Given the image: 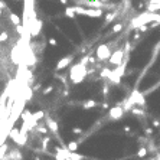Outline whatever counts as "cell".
I'll list each match as a JSON object with an SVG mask.
<instances>
[{
    "mask_svg": "<svg viewBox=\"0 0 160 160\" xmlns=\"http://www.w3.org/2000/svg\"><path fill=\"white\" fill-rule=\"evenodd\" d=\"M87 74H88V69H87V65H82L80 64L74 65L71 68V71H69V80H71L72 84H81L82 81L85 80V77H87Z\"/></svg>",
    "mask_w": 160,
    "mask_h": 160,
    "instance_id": "1",
    "label": "cell"
},
{
    "mask_svg": "<svg viewBox=\"0 0 160 160\" xmlns=\"http://www.w3.org/2000/svg\"><path fill=\"white\" fill-rule=\"evenodd\" d=\"M74 10L77 15H84V16H89V17H101L103 16V10L101 9H95V7H89V9H85V7H81L80 4L74 6Z\"/></svg>",
    "mask_w": 160,
    "mask_h": 160,
    "instance_id": "2",
    "label": "cell"
},
{
    "mask_svg": "<svg viewBox=\"0 0 160 160\" xmlns=\"http://www.w3.org/2000/svg\"><path fill=\"white\" fill-rule=\"evenodd\" d=\"M9 136L13 138V141H15L17 146H25L26 141H28V134H22L20 130L16 127H12L9 130Z\"/></svg>",
    "mask_w": 160,
    "mask_h": 160,
    "instance_id": "3",
    "label": "cell"
},
{
    "mask_svg": "<svg viewBox=\"0 0 160 160\" xmlns=\"http://www.w3.org/2000/svg\"><path fill=\"white\" fill-rule=\"evenodd\" d=\"M95 55L98 61H107L111 56V49L108 45H100L95 51Z\"/></svg>",
    "mask_w": 160,
    "mask_h": 160,
    "instance_id": "4",
    "label": "cell"
},
{
    "mask_svg": "<svg viewBox=\"0 0 160 160\" xmlns=\"http://www.w3.org/2000/svg\"><path fill=\"white\" fill-rule=\"evenodd\" d=\"M124 61V51L123 49H115V52H111V56L108 58V62L111 65H121Z\"/></svg>",
    "mask_w": 160,
    "mask_h": 160,
    "instance_id": "5",
    "label": "cell"
},
{
    "mask_svg": "<svg viewBox=\"0 0 160 160\" xmlns=\"http://www.w3.org/2000/svg\"><path fill=\"white\" fill-rule=\"evenodd\" d=\"M123 115H124V108H123L121 105L112 107L111 110H110V112H108V117H110L111 120H121Z\"/></svg>",
    "mask_w": 160,
    "mask_h": 160,
    "instance_id": "6",
    "label": "cell"
},
{
    "mask_svg": "<svg viewBox=\"0 0 160 160\" xmlns=\"http://www.w3.org/2000/svg\"><path fill=\"white\" fill-rule=\"evenodd\" d=\"M72 61H74V56L72 55H69V56H64L61 61H58V64H56V66H55V69L56 71H62V69H65L68 65L71 64Z\"/></svg>",
    "mask_w": 160,
    "mask_h": 160,
    "instance_id": "7",
    "label": "cell"
},
{
    "mask_svg": "<svg viewBox=\"0 0 160 160\" xmlns=\"http://www.w3.org/2000/svg\"><path fill=\"white\" fill-rule=\"evenodd\" d=\"M45 120H46V126H48V130H51L52 133L58 134V124H56V121L54 120V118H49V117H46Z\"/></svg>",
    "mask_w": 160,
    "mask_h": 160,
    "instance_id": "8",
    "label": "cell"
},
{
    "mask_svg": "<svg viewBox=\"0 0 160 160\" xmlns=\"http://www.w3.org/2000/svg\"><path fill=\"white\" fill-rule=\"evenodd\" d=\"M97 107V101L94 100H87L84 104H82V108L84 110H91V108H95Z\"/></svg>",
    "mask_w": 160,
    "mask_h": 160,
    "instance_id": "9",
    "label": "cell"
},
{
    "mask_svg": "<svg viewBox=\"0 0 160 160\" xmlns=\"http://www.w3.org/2000/svg\"><path fill=\"white\" fill-rule=\"evenodd\" d=\"M32 117L39 123L40 120H43V118H45V112L42 111V110H39V111H36V112H32Z\"/></svg>",
    "mask_w": 160,
    "mask_h": 160,
    "instance_id": "10",
    "label": "cell"
},
{
    "mask_svg": "<svg viewBox=\"0 0 160 160\" xmlns=\"http://www.w3.org/2000/svg\"><path fill=\"white\" fill-rule=\"evenodd\" d=\"M9 19H10V22L15 25V26L20 25V17L17 16L16 13H10V15H9Z\"/></svg>",
    "mask_w": 160,
    "mask_h": 160,
    "instance_id": "11",
    "label": "cell"
},
{
    "mask_svg": "<svg viewBox=\"0 0 160 160\" xmlns=\"http://www.w3.org/2000/svg\"><path fill=\"white\" fill-rule=\"evenodd\" d=\"M78 141H69V143L66 144V149L69 150V152H77L78 150Z\"/></svg>",
    "mask_w": 160,
    "mask_h": 160,
    "instance_id": "12",
    "label": "cell"
},
{
    "mask_svg": "<svg viewBox=\"0 0 160 160\" xmlns=\"http://www.w3.org/2000/svg\"><path fill=\"white\" fill-rule=\"evenodd\" d=\"M117 16V13H114V12H110V13H107L105 15V20H104V26H107V25L110 23V22H112V19Z\"/></svg>",
    "mask_w": 160,
    "mask_h": 160,
    "instance_id": "13",
    "label": "cell"
},
{
    "mask_svg": "<svg viewBox=\"0 0 160 160\" xmlns=\"http://www.w3.org/2000/svg\"><path fill=\"white\" fill-rule=\"evenodd\" d=\"M20 118L23 121H29L32 118V112L29 111V110H25V111H22V114H20Z\"/></svg>",
    "mask_w": 160,
    "mask_h": 160,
    "instance_id": "14",
    "label": "cell"
},
{
    "mask_svg": "<svg viewBox=\"0 0 160 160\" xmlns=\"http://www.w3.org/2000/svg\"><path fill=\"white\" fill-rule=\"evenodd\" d=\"M23 98H25V101H29L32 98V89L29 88V87H26L23 89Z\"/></svg>",
    "mask_w": 160,
    "mask_h": 160,
    "instance_id": "15",
    "label": "cell"
},
{
    "mask_svg": "<svg viewBox=\"0 0 160 160\" xmlns=\"http://www.w3.org/2000/svg\"><path fill=\"white\" fill-rule=\"evenodd\" d=\"M75 10H74V7H66L65 9V16L66 17H71V19H74L75 17Z\"/></svg>",
    "mask_w": 160,
    "mask_h": 160,
    "instance_id": "16",
    "label": "cell"
},
{
    "mask_svg": "<svg viewBox=\"0 0 160 160\" xmlns=\"http://www.w3.org/2000/svg\"><path fill=\"white\" fill-rule=\"evenodd\" d=\"M69 157H71L72 160H84L85 159L82 154H78V153H75V152H69Z\"/></svg>",
    "mask_w": 160,
    "mask_h": 160,
    "instance_id": "17",
    "label": "cell"
},
{
    "mask_svg": "<svg viewBox=\"0 0 160 160\" xmlns=\"http://www.w3.org/2000/svg\"><path fill=\"white\" fill-rule=\"evenodd\" d=\"M36 130L39 131L40 134H45V136H46V133H48V126H43V124H39V126H36Z\"/></svg>",
    "mask_w": 160,
    "mask_h": 160,
    "instance_id": "18",
    "label": "cell"
},
{
    "mask_svg": "<svg viewBox=\"0 0 160 160\" xmlns=\"http://www.w3.org/2000/svg\"><path fill=\"white\" fill-rule=\"evenodd\" d=\"M130 111L133 112V114H136V115H141V117H144V111L141 110V108H137V105H134Z\"/></svg>",
    "mask_w": 160,
    "mask_h": 160,
    "instance_id": "19",
    "label": "cell"
},
{
    "mask_svg": "<svg viewBox=\"0 0 160 160\" xmlns=\"http://www.w3.org/2000/svg\"><path fill=\"white\" fill-rule=\"evenodd\" d=\"M147 10L149 12H157V10H160V4H147Z\"/></svg>",
    "mask_w": 160,
    "mask_h": 160,
    "instance_id": "20",
    "label": "cell"
},
{
    "mask_svg": "<svg viewBox=\"0 0 160 160\" xmlns=\"http://www.w3.org/2000/svg\"><path fill=\"white\" fill-rule=\"evenodd\" d=\"M9 39V33L7 32H1L0 33V43H4Z\"/></svg>",
    "mask_w": 160,
    "mask_h": 160,
    "instance_id": "21",
    "label": "cell"
},
{
    "mask_svg": "<svg viewBox=\"0 0 160 160\" xmlns=\"http://www.w3.org/2000/svg\"><path fill=\"white\" fill-rule=\"evenodd\" d=\"M146 154H147V149H146V147L138 149V152H137V156H138V157H146Z\"/></svg>",
    "mask_w": 160,
    "mask_h": 160,
    "instance_id": "22",
    "label": "cell"
},
{
    "mask_svg": "<svg viewBox=\"0 0 160 160\" xmlns=\"http://www.w3.org/2000/svg\"><path fill=\"white\" fill-rule=\"evenodd\" d=\"M110 72H111V69H110V68H104V69L101 71V74H100V75H101L103 78H108V75H110Z\"/></svg>",
    "mask_w": 160,
    "mask_h": 160,
    "instance_id": "23",
    "label": "cell"
},
{
    "mask_svg": "<svg viewBox=\"0 0 160 160\" xmlns=\"http://www.w3.org/2000/svg\"><path fill=\"white\" fill-rule=\"evenodd\" d=\"M121 31H123V25L121 23H117V25H114V26H112V32L114 33L121 32Z\"/></svg>",
    "mask_w": 160,
    "mask_h": 160,
    "instance_id": "24",
    "label": "cell"
},
{
    "mask_svg": "<svg viewBox=\"0 0 160 160\" xmlns=\"http://www.w3.org/2000/svg\"><path fill=\"white\" fill-rule=\"evenodd\" d=\"M49 141H51V137H49V136H46V137H43V138H42V144H43V150H45V149L48 147Z\"/></svg>",
    "mask_w": 160,
    "mask_h": 160,
    "instance_id": "25",
    "label": "cell"
},
{
    "mask_svg": "<svg viewBox=\"0 0 160 160\" xmlns=\"http://www.w3.org/2000/svg\"><path fill=\"white\" fill-rule=\"evenodd\" d=\"M52 89H54V87H52V85H49L48 88H43L42 94H43V95H48V94H51V92H52Z\"/></svg>",
    "mask_w": 160,
    "mask_h": 160,
    "instance_id": "26",
    "label": "cell"
},
{
    "mask_svg": "<svg viewBox=\"0 0 160 160\" xmlns=\"http://www.w3.org/2000/svg\"><path fill=\"white\" fill-rule=\"evenodd\" d=\"M72 133H74V134H82V128L74 127V128H72Z\"/></svg>",
    "mask_w": 160,
    "mask_h": 160,
    "instance_id": "27",
    "label": "cell"
},
{
    "mask_svg": "<svg viewBox=\"0 0 160 160\" xmlns=\"http://www.w3.org/2000/svg\"><path fill=\"white\" fill-rule=\"evenodd\" d=\"M137 29H138L140 32H147V29H149V28H147V25H141V26H138Z\"/></svg>",
    "mask_w": 160,
    "mask_h": 160,
    "instance_id": "28",
    "label": "cell"
},
{
    "mask_svg": "<svg viewBox=\"0 0 160 160\" xmlns=\"http://www.w3.org/2000/svg\"><path fill=\"white\" fill-rule=\"evenodd\" d=\"M49 45H52V46H56V45H58L55 38H49Z\"/></svg>",
    "mask_w": 160,
    "mask_h": 160,
    "instance_id": "29",
    "label": "cell"
},
{
    "mask_svg": "<svg viewBox=\"0 0 160 160\" xmlns=\"http://www.w3.org/2000/svg\"><path fill=\"white\" fill-rule=\"evenodd\" d=\"M146 134H147V136L153 134V128L152 127H147V128H146Z\"/></svg>",
    "mask_w": 160,
    "mask_h": 160,
    "instance_id": "30",
    "label": "cell"
},
{
    "mask_svg": "<svg viewBox=\"0 0 160 160\" xmlns=\"http://www.w3.org/2000/svg\"><path fill=\"white\" fill-rule=\"evenodd\" d=\"M103 94H104V95H107V94H108V84H105V85H104V89H103Z\"/></svg>",
    "mask_w": 160,
    "mask_h": 160,
    "instance_id": "31",
    "label": "cell"
},
{
    "mask_svg": "<svg viewBox=\"0 0 160 160\" xmlns=\"http://www.w3.org/2000/svg\"><path fill=\"white\" fill-rule=\"evenodd\" d=\"M123 130H124L126 133H130V131H131V127H130V126H124V128H123Z\"/></svg>",
    "mask_w": 160,
    "mask_h": 160,
    "instance_id": "32",
    "label": "cell"
},
{
    "mask_svg": "<svg viewBox=\"0 0 160 160\" xmlns=\"http://www.w3.org/2000/svg\"><path fill=\"white\" fill-rule=\"evenodd\" d=\"M0 9H7L6 3H4V1H1V0H0Z\"/></svg>",
    "mask_w": 160,
    "mask_h": 160,
    "instance_id": "33",
    "label": "cell"
},
{
    "mask_svg": "<svg viewBox=\"0 0 160 160\" xmlns=\"http://www.w3.org/2000/svg\"><path fill=\"white\" fill-rule=\"evenodd\" d=\"M140 39V32H136L134 33V40H138Z\"/></svg>",
    "mask_w": 160,
    "mask_h": 160,
    "instance_id": "34",
    "label": "cell"
},
{
    "mask_svg": "<svg viewBox=\"0 0 160 160\" xmlns=\"http://www.w3.org/2000/svg\"><path fill=\"white\" fill-rule=\"evenodd\" d=\"M153 124H154V127H159V126H160V123H159L157 120H154V121H153Z\"/></svg>",
    "mask_w": 160,
    "mask_h": 160,
    "instance_id": "35",
    "label": "cell"
},
{
    "mask_svg": "<svg viewBox=\"0 0 160 160\" xmlns=\"http://www.w3.org/2000/svg\"><path fill=\"white\" fill-rule=\"evenodd\" d=\"M59 1H61V4H64V6L68 4V0H59Z\"/></svg>",
    "mask_w": 160,
    "mask_h": 160,
    "instance_id": "36",
    "label": "cell"
}]
</instances>
